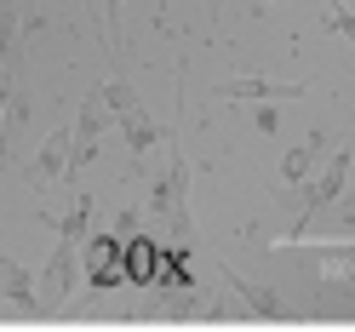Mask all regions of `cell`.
Listing matches in <instances>:
<instances>
[{"label":"cell","mask_w":355,"mask_h":332,"mask_svg":"<svg viewBox=\"0 0 355 332\" xmlns=\"http://www.w3.org/2000/svg\"><path fill=\"white\" fill-rule=\"evenodd\" d=\"M24 6H29V12H35V0H24Z\"/></svg>","instance_id":"9a60e30c"},{"label":"cell","mask_w":355,"mask_h":332,"mask_svg":"<svg viewBox=\"0 0 355 332\" xmlns=\"http://www.w3.org/2000/svg\"><path fill=\"white\" fill-rule=\"evenodd\" d=\"M121 6H126V0H103V29H109L103 40H109V58H121V35H115V29H121Z\"/></svg>","instance_id":"4fadbf2b"},{"label":"cell","mask_w":355,"mask_h":332,"mask_svg":"<svg viewBox=\"0 0 355 332\" xmlns=\"http://www.w3.org/2000/svg\"><path fill=\"white\" fill-rule=\"evenodd\" d=\"M115 121H121V138H126V149H132V155H149L155 143H161V126H155V115H149L144 103H126Z\"/></svg>","instance_id":"ba28073f"},{"label":"cell","mask_w":355,"mask_h":332,"mask_svg":"<svg viewBox=\"0 0 355 332\" xmlns=\"http://www.w3.org/2000/svg\"><path fill=\"white\" fill-rule=\"evenodd\" d=\"M29 115H35V98L24 92V86H12V98L0 103V161H6V155L17 149V138H24Z\"/></svg>","instance_id":"52a82bcc"},{"label":"cell","mask_w":355,"mask_h":332,"mask_svg":"<svg viewBox=\"0 0 355 332\" xmlns=\"http://www.w3.org/2000/svg\"><path fill=\"white\" fill-rule=\"evenodd\" d=\"M0 298H6V304H17L24 315H40V298H35V270H29V263H17V258H6V252H0Z\"/></svg>","instance_id":"277c9868"},{"label":"cell","mask_w":355,"mask_h":332,"mask_svg":"<svg viewBox=\"0 0 355 332\" xmlns=\"http://www.w3.org/2000/svg\"><path fill=\"white\" fill-rule=\"evenodd\" d=\"M161 247H155V241L149 235H132V247L121 252V270H126V281H155V275H161Z\"/></svg>","instance_id":"30bf717a"},{"label":"cell","mask_w":355,"mask_h":332,"mask_svg":"<svg viewBox=\"0 0 355 332\" xmlns=\"http://www.w3.org/2000/svg\"><path fill=\"white\" fill-rule=\"evenodd\" d=\"M63 172H69V126H58L52 138L35 149V161H29L24 178H29V189H46V184H58V178H63Z\"/></svg>","instance_id":"3957f363"},{"label":"cell","mask_w":355,"mask_h":332,"mask_svg":"<svg viewBox=\"0 0 355 332\" xmlns=\"http://www.w3.org/2000/svg\"><path fill=\"white\" fill-rule=\"evenodd\" d=\"M298 80H224L218 98H252V103H275V98H298Z\"/></svg>","instance_id":"9c48e42d"},{"label":"cell","mask_w":355,"mask_h":332,"mask_svg":"<svg viewBox=\"0 0 355 332\" xmlns=\"http://www.w3.org/2000/svg\"><path fill=\"white\" fill-rule=\"evenodd\" d=\"M224 281H230V292L247 304L252 315H263V321H286V298H281V292H270V286H258V281L235 275V270H224Z\"/></svg>","instance_id":"8992f818"},{"label":"cell","mask_w":355,"mask_h":332,"mask_svg":"<svg viewBox=\"0 0 355 332\" xmlns=\"http://www.w3.org/2000/svg\"><path fill=\"white\" fill-rule=\"evenodd\" d=\"M75 286H80V241H63V235H58L52 258L40 263V275H35V298H40V315L63 309V304L75 298Z\"/></svg>","instance_id":"6da1fadb"},{"label":"cell","mask_w":355,"mask_h":332,"mask_svg":"<svg viewBox=\"0 0 355 332\" xmlns=\"http://www.w3.org/2000/svg\"><path fill=\"white\" fill-rule=\"evenodd\" d=\"M327 24H332V29H338V35L349 40V46H355V12L344 6V0H338V6H327Z\"/></svg>","instance_id":"5bb4252c"},{"label":"cell","mask_w":355,"mask_h":332,"mask_svg":"<svg viewBox=\"0 0 355 332\" xmlns=\"http://www.w3.org/2000/svg\"><path fill=\"white\" fill-rule=\"evenodd\" d=\"M293 247H304V252H315L321 258V275L327 281H355V241H293ZM286 247V252H293Z\"/></svg>","instance_id":"5b68a950"},{"label":"cell","mask_w":355,"mask_h":332,"mask_svg":"<svg viewBox=\"0 0 355 332\" xmlns=\"http://www.w3.org/2000/svg\"><path fill=\"white\" fill-rule=\"evenodd\" d=\"M321 149H327L321 132H315V138H304L298 149H286V155H281V184H309V166L321 161Z\"/></svg>","instance_id":"8fae6325"},{"label":"cell","mask_w":355,"mask_h":332,"mask_svg":"<svg viewBox=\"0 0 355 332\" xmlns=\"http://www.w3.org/2000/svg\"><path fill=\"white\" fill-rule=\"evenodd\" d=\"M109 109H103V92L92 86V92H86V103H80V115H75V126H69V172H63V178H75V172H86L92 166V155H98V143H103V121Z\"/></svg>","instance_id":"7a4b0ae2"},{"label":"cell","mask_w":355,"mask_h":332,"mask_svg":"<svg viewBox=\"0 0 355 332\" xmlns=\"http://www.w3.org/2000/svg\"><path fill=\"white\" fill-rule=\"evenodd\" d=\"M327 6H338V0H327Z\"/></svg>","instance_id":"2e32d148"},{"label":"cell","mask_w":355,"mask_h":332,"mask_svg":"<svg viewBox=\"0 0 355 332\" xmlns=\"http://www.w3.org/2000/svg\"><path fill=\"white\" fill-rule=\"evenodd\" d=\"M52 224H58V235L63 241H86V229H92V195H75V201H69V212H63V218H52Z\"/></svg>","instance_id":"7c38bea8"}]
</instances>
